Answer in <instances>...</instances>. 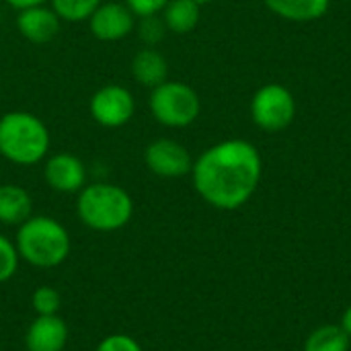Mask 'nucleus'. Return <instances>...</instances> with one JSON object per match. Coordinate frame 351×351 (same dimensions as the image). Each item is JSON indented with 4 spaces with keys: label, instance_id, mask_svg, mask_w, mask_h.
I'll return each instance as SVG.
<instances>
[{
    "label": "nucleus",
    "instance_id": "obj_23",
    "mask_svg": "<svg viewBox=\"0 0 351 351\" xmlns=\"http://www.w3.org/2000/svg\"><path fill=\"white\" fill-rule=\"evenodd\" d=\"M123 4L134 12L136 19H140V16L160 14L162 8L169 4V0H123Z\"/></svg>",
    "mask_w": 351,
    "mask_h": 351
},
{
    "label": "nucleus",
    "instance_id": "obj_6",
    "mask_svg": "<svg viewBox=\"0 0 351 351\" xmlns=\"http://www.w3.org/2000/svg\"><path fill=\"white\" fill-rule=\"evenodd\" d=\"M296 115V101L288 86L269 82L263 84L251 99V117L257 128L263 132H282L286 130Z\"/></svg>",
    "mask_w": 351,
    "mask_h": 351
},
{
    "label": "nucleus",
    "instance_id": "obj_22",
    "mask_svg": "<svg viewBox=\"0 0 351 351\" xmlns=\"http://www.w3.org/2000/svg\"><path fill=\"white\" fill-rule=\"evenodd\" d=\"M95 351H142V346L132 335L115 333V335H107L105 339H101Z\"/></svg>",
    "mask_w": 351,
    "mask_h": 351
},
{
    "label": "nucleus",
    "instance_id": "obj_3",
    "mask_svg": "<svg viewBox=\"0 0 351 351\" xmlns=\"http://www.w3.org/2000/svg\"><path fill=\"white\" fill-rule=\"evenodd\" d=\"M51 136L41 117L31 111H8L0 117V156L19 167L43 162Z\"/></svg>",
    "mask_w": 351,
    "mask_h": 351
},
{
    "label": "nucleus",
    "instance_id": "obj_2",
    "mask_svg": "<svg viewBox=\"0 0 351 351\" xmlns=\"http://www.w3.org/2000/svg\"><path fill=\"white\" fill-rule=\"evenodd\" d=\"M76 216L90 230L115 232L132 222L134 199L115 183H86L76 193Z\"/></svg>",
    "mask_w": 351,
    "mask_h": 351
},
{
    "label": "nucleus",
    "instance_id": "obj_1",
    "mask_svg": "<svg viewBox=\"0 0 351 351\" xmlns=\"http://www.w3.org/2000/svg\"><path fill=\"white\" fill-rule=\"evenodd\" d=\"M263 173L259 150L249 140H222L204 150L191 169L197 195L216 210H239L257 191Z\"/></svg>",
    "mask_w": 351,
    "mask_h": 351
},
{
    "label": "nucleus",
    "instance_id": "obj_5",
    "mask_svg": "<svg viewBox=\"0 0 351 351\" xmlns=\"http://www.w3.org/2000/svg\"><path fill=\"white\" fill-rule=\"evenodd\" d=\"M150 113L165 128H187L202 111V99L193 86L179 80H165L150 90Z\"/></svg>",
    "mask_w": 351,
    "mask_h": 351
},
{
    "label": "nucleus",
    "instance_id": "obj_7",
    "mask_svg": "<svg viewBox=\"0 0 351 351\" xmlns=\"http://www.w3.org/2000/svg\"><path fill=\"white\" fill-rule=\"evenodd\" d=\"M88 113L103 128H123L136 113V99L123 84H103L88 101Z\"/></svg>",
    "mask_w": 351,
    "mask_h": 351
},
{
    "label": "nucleus",
    "instance_id": "obj_4",
    "mask_svg": "<svg viewBox=\"0 0 351 351\" xmlns=\"http://www.w3.org/2000/svg\"><path fill=\"white\" fill-rule=\"evenodd\" d=\"M16 251L23 261L39 269L62 265L70 255V232L49 216H31L16 226Z\"/></svg>",
    "mask_w": 351,
    "mask_h": 351
},
{
    "label": "nucleus",
    "instance_id": "obj_25",
    "mask_svg": "<svg viewBox=\"0 0 351 351\" xmlns=\"http://www.w3.org/2000/svg\"><path fill=\"white\" fill-rule=\"evenodd\" d=\"M341 329L351 337V304L343 311V317H341Z\"/></svg>",
    "mask_w": 351,
    "mask_h": 351
},
{
    "label": "nucleus",
    "instance_id": "obj_9",
    "mask_svg": "<svg viewBox=\"0 0 351 351\" xmlns=\"http://www.w3.org/2000/svg\"><path fill=\"white\" fill-rule=\"evenodd\" d=\"M86 23L90 35L105 43L121 41L136 29V16L123 2H101Z\"/></svg>",
    "mask_w": 351,
    "mask_h": 351
},
{
    "label": "nucleus",
    "instance_id": "obj_15",
    "mask_svg": "<svg viewBox=\"0 0 351 351\" xmlns=\"http://www.w3.org/2000/svg\"><path fill=\"white\" fill-rule=\"evenodd\" d=\"M263 2L274 14L294 23H311L321 19L331 4V0H263Z\"/></svg>",
    "mask_w": 351,
    "mask_h": 351
},
{
    "label": "nucleus",
    "instance_id": "obj_16",
    "mask_svg": "<svg viewBox=\"0 0 351 351\" xmlns=\"http://www.w3.org/2000/svg\"><path fill=\"white\" fill-rule=\"evenodd\" d=\"M160 16L169 33L187 35L197 27L199 16H202V6L193 0H169Z\"/></svg>",
    "mask_w": 351,
    "mask_h": 351
},
{
    "label": "nucleus",
    "instance_id": "obj_12",
    "mask_svg": "<svg viewBox=\"0 0 351 351\" xmlns=\"http://www.w3.org/2000/svg\"><path fill=\"white\" fill-rule=\"evenodd\" d=\"M68 325L60 315L35 317L25 333L27 351H64L68 343Z\"/></svg>",
    "mask_w": 351,
    "mask_h": 351
},
{
    "label": "nucleus",
    "instance_id": "obj_10",
    "mask_svg": "<svg viewBox=\"0 0 351 351\" xmlns=\"http://www.w3.org/2000/svg\"><path fill=\"white\" fill-rule=\"evenodd\" d=\"M43 181L58 193H78L86 185V165L70 152L47 154L43 160Z\"/></svg>",
    "mask_w": 351,
    "mask_h": 351
},
{
    "label": "nucleus",
    "instance_id": "obj_14",
    "mask_svg": "<svg viewBox=\"0 0 351 351\" xmlns=\"http://www.w3.org/2000/svg\"><path fill=\"white\" fill-rule=\"evenodd\" d=\"M31 216H33L31 193L21 185L2 183L0 185V224L21 226Z\"/></svg>",
    "mask_w": 351,
    "mask_h": 351
},
{
    "label": "nucleus",
    "instance_id": "obj_20",
    "mask_svg": "<svg viewBox=\"0 0 351 351\" xmlns=\"http://www.w3.org/2000/svg\"><path fill=\"white\" fill-rule=\"evenodd\" d=\"M31 306H33V311H35L37 317L58 315L60 313V306H62V296L51 286H39L33 292V296H31Z\"/></svg>",
    "mask_w": 351,
    "mask_h": 351
},
{
    "label": "nucleus",
    "instance_id": "obj_18",
    "mask_svg": "<svg viewBox=\"0 0 351 351\" xmlns=\"http://www.w3.org/2000/svg\"><path fill=\"white\" fill-rule=\"evenodd\" d=\"M103 0H49L62 23H86Z\"/></svg>",
    "mask_w": 351,
    "mask_h": 351
},
{
    "label": "nucleus",
    "instance_id": "obj_11",
    "mask_svg": "<svg viewBox=\"0 0 351 351\" xmlns=\"http://www.w3.org/2000/svg\"><path fill=\"white\" fill-rule=\"evenodd\" d=\"M16 29L23 39L35 45H43L58 37L62 29V19L47 2V4L16 10Z\"/></svg>",
    "mask_w": 351,
    "mask_h": 351
},
{
    "label": "nucleus",
    "instance_id": "obj_24",
    "mask_svg": "<svg viewBox=\"0 0 351 351\" xmlns=\"http://www.w3.org/2000/svg\"><path fill=\"white\" fill-rule=\"evenodd\" d=\"M10 8L14 10H23V8H31V6H39V4H47L49 0H4Z\"/></svg>",
    "mask_w": 351,
    "mask_h": 351
},
{
    "label": "nucleus",
    "instance_id": "obj_19",
    "mask_svg": "<svg viewBox=\"0 0 351 351\" xmlns=\"http://www.w3.org/2000/svg\"><path fill=\"white\" fill-rule=\"evenodd\" d=\"M140 37V41L146 45V47H156L165 35L169 33L167 31V25L162 21L160 14H152V16H140L136 19V29H134Z\"/></svg>",
    "mask_w": 351,
    "mask_h": 351
},
{
    "label": "nucleus",
    "instance_id": "obj_26",
    "mask_svg": "<svg viewBox=\"0 0 351 351\" xmlns=\"http://www.w3.org/2000/svg\"><path fill=\"white\" fill-rule=\"evenodd\" d=\"M193 2H197L199 6H204V4H210V2H214V0H193Z\"/></svg>",
    "mask_w": 351,
    "mask_h": 351
},
{
    "label": "nucleus",
    "instance_id": "obj_21",
    "mask_svg": "<svg viewBox=\"0 0 351 351\" xmlns=\"http://www.w3.org/2000/svg\"><path fill=\"white\" fill-rule=\"evenodd\" d=\"M19 261L21 257H19L16 245L4 234H0V284L8 282L16 274Z\"/></svg>",
    "mask_w": 351,
    "mask_h": 351
},
{
    "label": "nucleus",
    "instance_id": "obj_13",
    "mask_svg": "<svg viewBox=\"0 0 351 351\" xmlns=\"http://www.w3.org/2000/svg\"><path fill=\"white\" fill-rule=\"evenodd\" d=\"M132 76L138 84L146 88H154L169 80V62L156 47H142L134 53L130 64Z\"/></svg>",
    "mask_w": 351,
    "mask_h": 351
},
{
    "label": "nucleus",
    "instance_id": "obj_17",
    "mask_svg": "<svg viewBox=\"0 0 351 351\" xmlns=\"http://www.w3.org/2000/svg\"><path fill=\"white\" fill-rule=\"evenodd\" d=\"M351 337L341 325H321L306 339L304 351H350Z\"/></svg>",
    "mask_w": 351,
    "mask_h": 351
},
{
    "label": "nucleus",
    "instance_id": "obj_8",
    "mask_svg": "<svg viewBox=\"0 0 351 351\" xmlns=\"http://www.w3.org/2000/svg\"><path fill=\"white\" fill-rule=\"evenodd\" d=\"M144 165L162 179H181L191 175L193 158L189 150L173 138H156L144 148Z\"/></svg>",
    "mask_w": 351,
    "mask_h": 351
}]
</instances>
